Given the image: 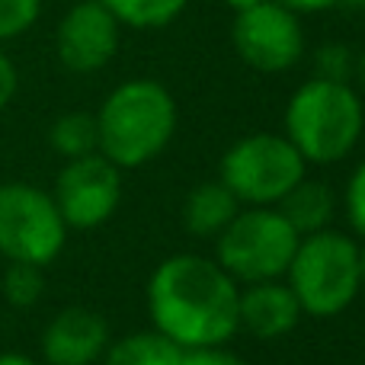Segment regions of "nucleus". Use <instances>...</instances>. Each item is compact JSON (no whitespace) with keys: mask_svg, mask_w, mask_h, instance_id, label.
Here are the masks:
<instances>
[{"mask_svg":"<svg viewBox=\"0 0 365 365\" xmlns=\"http://www.w3.org/2000/svg\"><path fill=\"white\" fill-rule=\"evenodd\" d=\"M240 289L215 259L177 253L154 269L148 311L154 330L180 349L221 346L240 330Z\"/></svg>","mask_w":365,"mask_h":365,"instance_id":"nucleus-1","label":"nucleus"},{"mask_svg":"<svg viewBox=\"0 0 365 365\" xmlns=\"http://www.w3.org/2000/svg\"><path fill=\"white\" fill-rule=\"evenodd\" d=\"M96 119V151L119 170L145 167L177 132V100L158 81H125L103 100Z\"/></svg>","mask_w":365,"mask_h":365,"instance_id":"nucleus-2","label":"nucleus"},{"mask_svg":"<svg viewBox=\"0 0 365 365\" xmlns=\"http://www.w3.org/2000/svg\"><path fill=\"white\" fill-rule=\"evenodd\" d=\"M365 109L346 81L311 77L285 106V138L304 164H336L362 138Z\"/></svg>","mask_w":365,"mask_h":365,"instance_id":"nucleus-3","label":"nucleus"},{"mask_svg":"<svg viewBox=\"0 0 365 365\" xmlns=\"http://www.w3.org/2000/svg\"><path fill=\"white\" fill-rule=\"evenodd\" d=\"M285 276L292 295L302 304V314L336 317L362 292L359 244L330 227L304 234Z\"/></svg>","mask_w":365,"mask_h":365,"instance_id":"nucleus-4","label":"nucleus"},{"mask_svg":"<svg viewBox=\"0 0 365 365\" xmlns=\"http://www.w3.org/2000/svg\"><path fill=\"white\" fill-rule=\"evenodd\" d=\"M298 231L272 205H250L215 240V263L234 282H269L285 276L298 250Z\"/></svg>","mask_w":365,"mask_h":365,"instance_id":"nucleus-5","label":"nucleus"},{"mask_svg":"<svg viewBox=\"0 0 365 365\" xmlns=\"http://www.w3.org/2000/svg\"><path fill=\"white\" fill-rule=\"evenodd\" d=\"M304 158L285 135L257 132L234 141L221 158V182L240 205H276L295 182L304 180Z\"/></svg>","mask_w":365,"mask_h":365,"instance_id":"nucleus-6","label":"nucleus"},{"mask_svg":"<svg viewBox=\"0 0 365 365\" xmlns=\"http://www.w3.org/2000/svg\"><path fill=\"white\" fill-rule=\"evenodd\" d=\"M68 225L51 192L29 182H0V253L10 263L48 266L64 250Z\"/></svg>","mask_w":365,"mask_h":365,"instance_id":"nucleus-7","label":"nucleus"},{"mask_svg":"<svg viewBox=\"0 0 365 365\" xmlns=\"http://www.w3.org/2000/svg\"><path fill=\"white\" fill-rule=\"evenodd\" d=\"M231 45L247 68L259 74H282L295 68L304 55L302 16L272 0H263L244 13H234Z\"/></svg>","mask_w":365,"mask_h":365,"instance_id":"nucleus-8","label":"nucleus"},{"mask_svg":"<svg viewBox=\"0 0 365 365\" xmlns=\"http://www.w3.org/2000/svg\"><path fill=\"white\" fill-rule=\"evenodd\" d=\"M51 199H55L68 227H77V231L100 227L119 208L122 170L115 164H109L100 151L74 158L58 173Z\"/></svg>","mask_w":365,"mask_h":365,"instance_id":"nucleus-9","label":"nucleus"},{"mask_svg":"<svg viewBox=\"0 0 365 365\" xmlns=\"http://www.w3.org/2000/svg\"><path fill=\"white\" fill-rule=\"evenodd\" d=\"M119 19L100 0H81L61 16L55 32L58 61L74 74L103 71L119 51Z\"/></svg>","mask_w":365,"mask_h":365,"instance_id":"nucleus-10","label":"nucleus"},{"mask_svg":"<svg viewBox=\"0 0 365 365\" xmlns=\"http://www.w3.org/2000/svg\"><path fill=\"white\" fill-rule=\"evenodd\" d=\"M109 346V324L90 308H64L42 334L48 365H90Z\"/></svg>","mask_w":365,"mask_h":365,"instance_id":"nucleus-11","label":"nucleus"},{"mask_svg":"<svg viewBox=\"0 0 365 365\" xmlns=\"http://www.w3.org/2000/svg\"><path fill=\"white\" fill-rule=\"evenodd\" d=\"M237 317L240 327L257 340H279L289 330H295L298 317H302V304L292 295L289 285L269 279V282H253L240 292Z\"/></svg>","mask_w":365,"mask_h":365,"instance_id":"nucleus-12","label":"nucleus"},{"mask_svg":"<svg viewBox=\"0 0 365 365\" xmlns=\"http://www.w3.org/2000/svg\"><path fill=\"white\" fill-rule=\"evenodd\" d=\"M240 212V202L221 180L199 182L182 202V227L195 237H218L234 215Z\"/></svg>","mask_w":365,"mask_h":365,"instance_id":"nucleus-13","label":"nucleus"},{"mask_svg":"<svg viewBox=\"0 0 365 365\" xmlns=\"http://www.w3.org/2000/svg\"><path fill=\"white\" fill-rule=\"evenodd\" d=\"M276 205H279V212H282V218L298 231V237L324 231V227L334 221V212H336L334 189H330L327 182L308 180V177L302 182H295Z\"/></svg>","mask_w":365,"mask_h":365,"instance_id":"nucleus-14","label":"nucleus"},{"mask_svg":"<svg viewBox=\"0 0 365 365\" xmlns=\"http://www.w3.org/2000/svg\"><path fill=\"white\" fill-rule=\"evenodd\" d=\"M182 349L173 340H167L158 330L128 334L122 340L109 343L103 353V365H180Z\"/></svg>","mask_w":365,"mask_h":365,"instance_id":"nucleus-15","label":"nucleus"},{"mask_svg":"<svg viewBox=\"0 0 365 365\" xmlns=\"http://www.w3.org/2000/svg\"><path fill=\"white\" fill-rule=\"evenodd\" d=\"M100 4L119 19V26L151 32L180 19L189 0H100Z\"/></svg>","mask_w":365,"mask_h":365,"instance_id":"nucleus-16","label":"nucleus"},{"mask_svg":"<svg viewBox=\"0 0 365 365\" xmlns=\"http://www.w3.org/2000/svg\"><path fill=\"white\" fill-rule=\"evenodd\" d=\"M48 141L64 160L83 158L96 151V119L87 113H64L55 119Z\"/></svg>","mask_w":365,"mask_h":365,"instance_id":"nucleus-17","label":"nucleus"},{"mask_svg":"<svg viewBox=\"0 0 365 365\" xmlns=\"http://www.w3.org/2000/svg\"><path fill=\"white\" fill-rule=\"evenodd\" d=\"M45 292V276L42 266L32 263H10L4 272V298L13 308H32Z\"/></svg>","mask_w":365,"mask_h":365,"instance_id":"nucleus-18","label":"nucleus"},{"mask_svg":"<svg viewBox=\"0 0 365 365\" xmlns=\"http://www.w3.org/2000/svg\"><path fill=\"white\" fill-rule=\"evenodd\" d=\"M42 13V0H0V42L23 36Z\"/></svg>","mask_w":365,"mask_h":365,"instance_id":"nucleus-19","label":"nucleus"},{"mask_svg":"<svg viewBox=\"0 0 365 365\" xmlns=\"http://www.w3.org/2000/svg\"><path fill=\"white\" fill-rule=\"evenodd\" d=\"M346 218L353 225V231L365 237V160L356 167L346 182Z\"/></svg>","mask_w":365,"mask_h":365,"instance_id":"nucleus-20","label":"nucleus"},{"mask_svg":"<svg viewBox=\"0 0 365 365\" xmlns=\"http://www.w3.org/2000/svg\"><path fill=\"white\" fill-rule=\"evenodd\" d=\"M353 61L356 58H349V51L343 48V45H324L321 55H317V71H321L317 77H327V81H346V77L353 74Z\"/></svg>","mask_w":365,"mask_h":365,"instance_id":"nucleus-21","label":"nucleus"},{"mask_svg":"<svg viewBox=\"0 0 365 365\" xmlns=\"http://www.w3.org/2000/svg\"><path fill=\"white\" fill-rule=\"evenodd\" d=\"M180 365H247V362L221 346H205V349H182Z\"/></svg>","mask_w":365,"mask_h":365,"instance_id":"nucleus-22","label":"nucleus"},{"mask_svg":"<svg viewBox=\"0 0 365 365\" xmlns=\"http://www.w3.org/2000/svg\"><path fill=\"white\" fill-rule=\"evenodd\" d=\"M19 77H16V64L6 58V51H0V113L10 106V100L16 96Z\"/></svg>","mask_w":365,"mask_h":365,"instance_id":"nucleus-23","label":"nucleus"},{"mask_svg":"<svg viewBox=\"0 0 365 365\" xmlns=\"http://www.w3.org/2000/svg\"><path fill=\"white\" fill-rule=\"evenodd\" d=\"M272 4L292 10L295 16H304V13H324V10H330V6H336V4H346V0H272Z\"/></svg>","mask_w":365,"mask_h":365,"instance_id":"nucleus-24","label":"nucleus"},{"mask_svg":"<svg viewBox=\"0 0 365 365\" xmlns=\"http://www.w3.org/2000/svg\"><path fill=\"white\" fill-rule=\"evenodd\" d=\"M353 77H356V83H359V90L365 93V48L356 55V61H353Z\"/></svg>","mask_w":365,"mask_h":365,"instance_id":"nucleus-25","label":"nucleus"},{"mask_svg":"<svg viewBox=\"0 0 365 365\" xmlns=\"http://www.w3.org/2000/svg\"><path fill=\"white\" fill-rule=\"evenodd\" d=\"M0 365H36L23 353H0Z\"/></svg>","mask_w":365,"mask_h":365,"instance_id":"nucleus-26","label":"nucleus"},{"mask_svg":"<svg viewBox=\"0 0 365 365\" xmlns=\"http://www.w3.org/2000/svg\"><path fill=\"white\" fill-rule=\"evenodd\" d=\"M257 4H263V0H225V6H231L234 13H244V10H250V6H257Z\"/></svg>","mask_w":365,"mask_h":365,"instance_id":"nucleus-27","label":"nucleus"},{"mask_svg":"<svg viewBox=\"0 0 365 365\" xmlns=\"http://www.w3.org/2000/svg\"><path fill=\"white\" fill-rule=\"evenodd\" d=\"M359 279H362V289H365V244L359 247Z\"/></svg>","mask_w":365,"mask_h":365,"instance_id":"nucleus-28","label":"nucleus"},{"mask_svg":"<svg viewBox=\"0 0 365 365\" xmlns=\"http://www.w3.org/2000/svg\"><path fill=\"white\" fill-rule=\"evenodd\" d=\"M346 4H353V6H362V10H365V0H346Z\"/></svg>","mask_w":365,"mask_h":365,"instance_id":"nucleus-29","label":"nucleus"}]
</instances>
